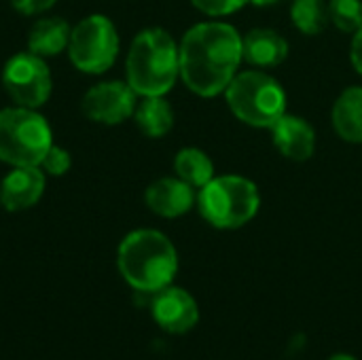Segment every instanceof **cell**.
<instances>
[{"mask_svg": "<svg viewBox=\"0 0 362 360\" xmlns=\"http://www.w3.org/2000/svg\"><path fill=\"white\" fill-rule=\"evenodd\" d=\"M180 76L185 85L202 95L225 93L242 64V36L223 21H204L193 25L178 47Z\"/></svg>", "mask_w": 362, "mask_h": 360, "instance_id": "6da1fadb", "label": "cell"}, {"mask_svg": "<svg viewBox=\"0 0 362 360\" xmlns=\"http://www.w3.org/2000/svg\"><path fill=\"white\" fill-rule=\"evenodd\" d=\"M117 267L134 291L155 295L176 278L178 255L161 231L136 229L119 244Z\"/></svg>", "mask_w": 362, "mask_h": 360, "instance_id": "7a4b0ae2", "label": "cell"}, {"mask_svg": "<svg viewBox=\"0 0 362 360\" xmlns=\"http://www.w3.org/2000/svg\"><path fill=\"white\" fill-rule=\"evenodd\" d=\"M125 68L127 83L138 95H165L180 74L178 45L161 28L142 30L129 47Z\"/></svg>", "mask_w": 362, "mask_h": 360, "instance_id": "3957f363", "label": "cell"}, {"mask_svg": "<svg viewBox=\"0 0 362 360\" xmlns=\"http://www.w3.org/2000/svg\"><path fill=\"white\" fill-rule=\"evenodd\" d=\"M261 206L259 189L244 176H218L199 189V214L216 229H240L250 223Z\"/></svg>", "mask_w": 362, "mask_h": 360, "instance_id": "277c9868", "label": "cell"}, {"mask_svg": "<svg viewBox=\"0 0 362 360\" xmlns=\"http://www.w3.org/2000/svg\"><path fill=\"white\" fill-rule=\"evenodd\" d=\"M231 112L246 125L269 129L286 115V93L282 85L261 70L238 72L225 89Z\"/></svg>", "mask_w": 362, "mask_h": 360, "instance_id": "5b68a950", "label": "cell"}, {"mask_svg": "<svg viewBox=\"0 0 362 360\" xmlns=\"http://www.w3.org/2000/svg\"><path fill=\"white\" fill-rule=\"evenodd\" d=\"M51 146V127L34 108L13 106L0 110V161L13 168L40 166Z\"/></svg>", "mask_w": 362, "mask_h": 360, "instance_id": "8992f818", "label": "cell"}, {"mask_svg": "<svg viewBox=\"0 0 362 360\" xmlns=\"http://www.w3.org/2000/svg\"><path fill=\"white\" fill-rule=\"evenodd\" d=\"M68 53L81 72H106L119 55V34L115 23L104 15H89L81 19L70 32Z\"/></svg>", "mask_w": 362, "mask_h": 360, "instance_id": "52a82bcc", "label": "cell"}, {"mask_svg": "<svg viewBox=\"0 0 362 360\" xmlns=\"http://www.w3.org/2000/svg\"><path fill=\"white\" fill-rule=\"evenodd\" d=\"M2 85L17 106L36 110L49 100L53 81L45 59L32 51H23L4 64Z\"/></svg>", "mask_w": 362, "mask_h": 360, "instance_id": "ba28073f", "label": "cell"}, {"mask_svg": "<svg viewBox=\"0 0 362 360\" xmlns=\"http://www.w3.org/2000/svg\"><path fill=\"white\" fill-rule=\"evenodd\" d=\"M136 91L129 83L123 81H106L93 85L81 102V108L87 119L102 125H119L127 121L136 110Z\"/></svg>", "mask_w": 362, "mask_h": 360, "instance_id": "9c48e42d", "label": "cell"}, {"mask_svg": "<svg viewBox=\"0 0 362 360\" xmlns=\"http://www.w3.org/2000/svg\"><path fill=\"white\" fill-rule=\"evenodd\" d=\"M151 314L153 320L172 335H182L191 331L199 320V308L193 295L172 284L153 295Z\"/></svg>", "mask_w": 362, "mask_h": 360, "instance_id": "30bf717a", "label": "cell"}, {"mask_svg": "<svg viewBox=\"0 0 362 360\" xmlns=\"http://www.w3.org/2000/svg\"><path fill=\"white\" fill-rule=\"evenodd\" d=\"M45 172L38 166L15 168L0 185V204L8 212H23L38 204L45 191Z\"/></svg>", "mask_w": 362, "mask_h": 360, "instance_id": "8fae6325", "label": "cell"}, {"mask_svg": "<svg viewBox=\"0 0 362 360\" xmlns=\"http://www.w3.org/2000/svg\"><path fill=\"white\" fill-rule=\"evenodd\" d=\"M274 146L293 161H308L316 151V132L314 127L295 115H282L272 127Z\"/></svg>", "mask_w": 362, "mask_h": 360, "instance_id": "7c38bea8", "label": "cell"}, {"mask_svg": "<svg viewBox=\"0 0 362 360\" xmlns=\"http://www.w3.org/2000/svg\"><path fill=\"white\" fill-rule=\"evenodd\" d=\"M195 199L197 197L193 193V187L180 178H159L144 193L146 206L163 219L187 214L193 208Z\"/></svg>", "mask_w": 362, "mask_h": 360, "instance_id": "4fadbf2b", "label": "cell"}, {"mask_svg": "<svg viewBox=\"0 0 362 360\" xmlns=\"http://www.w3.org/2000/svg\"><path fill=\"white\" fill-rule=\"evenodd\" d=\"M288 55V42L269 28H255L242 38V59L257 68H274Z\"/></svg>", "mask_w": 362, "mask_h": 360, "instance_id": "5bb4252c", "label": "cell"}, {"mask_svg": "<svg viewBox=\"0 0 362 360\" xmlns=\"http://www.w3.org/2000/svg\"><path fill=\"white\" fill-rule=\"evenodd\" d=\"M333 127L346 142H362V87L354 85L341 91L333 104Z\"/></svg>", "mask_w": 362, "mask_h": 360, "instance_id": "9a60e30c", "label": "cell"}, {"mask_svg": "<svg viewBox=\"0 0 362 360\" xmlns=\"http://www.w3.org/2000/svg\"><path fill=\"white\" fill-rule=\"evenodd\" d=\"M70 32L72 28L62 17L38 19L28 34V51L40 57L59 55L70 42Z\"/></svg>", "mask_w": 362, "mask_h": 360, "instance_id": "2e32d148", "label": "cell"}, {"mask_svg": "<svg viewBox=\"0 0 362 360\" xmlns=\"http://www.w3.org/2000/svg\"><path fill=\"white\" fill-rule=\"evenodd\" d=\"M136 125L148 138L165 136L174 125V110L163 95H148L144 98L134 110Z\"/></svg>", "mask_w": 362, "mask_h": 360, "instance_id": "e0dca14e", "label": "cell"}, {"mask_svg": "<svg viewBox=\"0 0 362 360\" xmlns=\"http://www.w3.org/2000/svg\"><path fill=\"white\" fill-rule=\"evenodd\" d=\"M174 170H176L178 178L185 180L187 185H191L193 189H202L214 178L212 159L204 151L193 149V146L178 151V155L174 159Z\"/></svg>", "mask_w": 362, "mask_h": 360, "instance_id": "ac0fdd59", "label": "cell"}, {"mask_svg": "<svg viewBox=\"0 0 362 360\" xmlns=\"http://www.w3.org/2000/svg\"><path fill=\"white\" fill-rule=\"evenodd\" d=\"M293 25L305 36H318L329 25V4L325 0H293Z\"/></svg>", "mask_w": 362, "mask_h": 360, "instance_id": "d6986e66", "label": "cell"}, {"mask_svg": "<svg viewBox=\"0 0 362 360\" xmlns=\"http://www.w3.org/2000/svg\"><path fill=\"white\" fill-rule=\"evenodd\" d=\"M329 19L341 32H358L362 28V0H329Z\"/></svg>", "mask_w": 362, "mask_h": 360, "instance_id": "ffe728a7", "label": "cell"}, {"mask_svg": "<svg viewBox=\"0 0 362 360\" xmlns=\"http://www.w3.org/2000/svg\"><path fill=\"white\" fill-rule=\"evenodd\" d=\"M70 166H72L70 153L53 144V146L47 151V155L42 157V161H40L38 168H40L45 174H49V176H62V174H66V172L70 170Z\"/></svg>", "mask_w": 362, "mask_h": 360, "instance_id": "44dd1931", "label": "cell"}, {"mask_svg": "<svg viewBox=\"0 0 362 360\" xmlns=\"http://www.w3.org/2000/svg\"><path fill=\"white\" fill-rule=\"evenodd\" d=\"M191 2L195 8H199L202 13H206L210 17H223V15H231V13L240 11L250 0H191Z\"/></svg>", "mask_w": 362, "mask_h": 360, "instance_id": "7402d4cb", "label": "cell"}, {"mask_svg": "<svg viewBox=\"0 0 362 360\" xmlns=\"http://www.w3.org/2000/svg\"><path fill=\"white\" fill-rule=\"evenodd\" d=\"M57 0H11V4L23 15H38L51 8Z\"/></svg>", "mask_w": 362, "mask_h": 360, "instance_id": "603a6c76", "label": "cell"}, {"mask_svg": "<svg viewBox=\"0 0 362 360\" xmlns=\"http://www.w3.org/2000/svg\"><path fill=\"white\" fill-rule=\"evenodd\" d=\"M350 57H352V66L356 68V72L362 74V28L358 32H354L352 47H350Z\"/></svg>", "mask_w": 362, "mask_h": 360, "instance_id": "cb8c5ba5", "label": "cell"}, {"mask_svg": "<svg viewBox=\"0 0 362 360\" xmlns=\"http://www.w3.org/2000/svg\"><path fill=\"white\" fill-rule=\"evenodd\" d=\"M255 6H272V4H276V2H280V0H250Z\"/></svg>", "mask_w": 362, "mask_h": 360, "instance_id": "d4e9b609", "label": "cell"}, {"mask_svg": "<svg viewBox=\"0 0 362 360\" xmlns=\"http://www.w3.org/2000/svg\"><path fill=\"white\" fill-rule=\"evenodd\" d=\"M329 360H356L354 356H350V354H335V356H331Z\"/></svg>", "mask_w": 362, "mask_h": 360, "instance_id": "484cf974", "label": "cell"}]
</instances>
